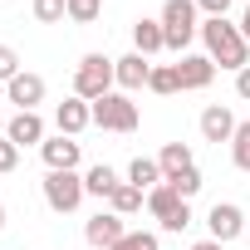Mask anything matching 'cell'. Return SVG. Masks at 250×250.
Here are the masks:
<instances>
[{
	"instance_id": "6da1fadb",
	"label": "cell",
	"mask_w": 250,
	"mask_h": 250,
	"mask_svg": "<svg viewBox=\"0 0 250 250\" xmlns=\"http://www.w3.org/2000/svg\"><path fill=\"white\" fill-rule=\"evenodd\" d=\"M201 44H206V54H211L216 69L240 74V69L250 64V40H245L240 25H230L226 15H221V20H201Z\"/></svg>"
},
{
	"instance_id": "7a4b0ae2",
	"label": "cell",
	"mask_w": 250,
	"mask_h": 250,
	"mask_svg": "<svg viewBox=\"0 0 250 250\" xmlns=\"http://www.w3.org/2000/svg\"><path fill=\"white\" fill-rule=\"evenodd\" d=\"M113 83H118V74H113V59L108 54H83L79 59V69H74V98L98 103L103 93H113Z\"/></svg>"
},
{
	"instance_id": "3957f363",
	"label": "cell",
	"mask_w": 250,
	"mask_h": 250,
	"mask_svg": "<svg viewBox=\"0 0 250 250\" xmlns=\"http://www.w3.org/2000/svg\"><path fill=\"white\" fill-rule=\"evenodd\" d=\"M157 20H162V35H167V49H172V54H187V44L201 35V25H196V0H167Z\"/></svg>"
},
{
	"instance_id": "277c9868",
	"label": "cell",
	"mask_w": 250,
	"mask_h": 250,
	"mask_svg": "<svg viewBox=\"0 0 250 250\" xmlns=\"http://www.w3.org/2000/svg\"><path fill=\"white\" fill-rule=\"evenodd\" d=\"M93 128H103V133H138V103L128 98V93H103L98 103H93Z\"/></svg>"
},
{
	"instance_id": "5b68a950",
	"label": "cell",
	"mask_w": 250,
	"mask_h": 250,
	"mask_svg": "<svg viewBox=\"0 0 250 250\" xmlns=\"http://www.w3.org/2000/svg\"><path fill=\"white\" fill-rule=\"evenodd\" d=\"M83 177L79 172H49L44 177V206L49 211H59V216H69V211H79L83 206Z\"/></svg>"
},
{
	"instance_id": "8992f818",
	"label": "cell",
	"mask_w": 250,
	"mask_h": 250,
	"mask_svg": "<svg viewBox=\"0 0 250 250\" xmlns=\"http://www.w3.org/2000/svg\"><path fill=\"white\" fill-rule=\"evenodd\" d=\"M147 211L162 221V230H177V235H182V230L191 226V201H182V196H177L167 182L147 191Z\"/></svg>"
},
{
	"instance_id": "52a82bcc",
	"label": "cell",
	"mask_w": 250,
	"mask_h": 250,
	"mask_svg": "<svg viewBox=\"0 0 250 250\" xmlns=\"http://www.w3.org/2000/svg\"><path fill=\"white\" fill-rule=\"evenodd\" d=\"M206 230H211V240H221V245H230L240 230H250V216L235 206V201H216L211 211H206Z\"/></svg>"
},
{
	"instance_id": "ba28073f",
	"label": "cell",
	"mask_w": 250,
	"mask_h": 250,
	"mask_svg": "<svg viewBox=\"0 0 250 250\" xmlns=\"http://www.w3.org/2000/svg\"><path fill=\"white\" fill-rule=\"evenodd\" d=\"M123 235H128V226H123L118 211H98V216H88V226H83V240H88L93 250H113Z\"/></svg>"
},
{
	"instance_id": "9c48e42d",
	"label": "cell",
	"mask_w": 250,
	"mask_h": 250,
	"mask_svg": "<svg viewBox=\"0 0 250 250\" xmlns=\"http://www.w3.org/2000/svg\"><path fill=\"white\" fill-rule=\"evenodd\" d=\"M5 98H10L20 113H35V108L44 103V79H40V74H30V69H20V74L5 83Z\"/></svg>"
},
{
	"instance_id": "30bf717a",
	"label": "cell",
	"mask_w": 250,
	"mask_h": 250,
	"mask_svg": "<svg viewBox=\"0 0 250 250\" xmlns=\"http://www.w3.org/2000/svg\"><path fill=\"white\" fill-rule=\"evenodd\" d=\"M40 157H44V167H49V172H79V157H83V147H79L74 138L54 133V138H44Z\"/></svg>"
},
{
	"instance_id": "8fae6325",
	"label": "cell",
	"mask_w": 250,
	"mask_h": 250,
	"mask_svg": "<svg viewBox=\"0 0 250 250\" xmlns=\"http://www.w3.org/2000/svg\"><path fill=\"white\" fill-rule=\"evenodd\" d=\"M177 79H182V88H187V93L211 88V79H216L211 54H182V59H177Z\"/></svg>"
},
{
	"instance_id": "7c38bea8",
	"label": "cell",
	"mask_w": 250,
	"mask_h": 250,
	"mask_svg": "<svg viewBox=\"0 0 250 250\" xmlns=\"http://www.w3.org/2000/svg\"><path fill=\"white\" fill-rule=\"evenodd\" d=\"M113 74H118V93H133V88H147V79H152V64L133 49V54H123V59H113Z\"/></svg>"
},
{
	"instance_id": "4fadbf2b",
	"label": "cell",
	"mask_w": 250,
	"mask_h": 250,
	"mask_svg": "<svg viewBox=\"0 0 250 250\" xmlns=\"http://www.w3.org/2000/svg\"><path fill=\"white\" fill-rule=\"evenodd\" d=\"M88 123H93V103H83V98H64V103L54 108V128H59L64 138H79Z\"/></svg>"
},
{
	"instance_id": "5bb4252c",
	"label": "cell",
	"mask_w": 250,
	"mask_h": 250,
	"mask_svg": "<svg viewBox=\"0 0 250 250\" xmlns=\"http://www.w3.org/2000/svg\"><path fill=\"white\" fill-rule=\"evenodd\" d=\"M235 128H240V123H235V113H230L226 103H211V108L201 113V138H206V143H230Z\"/></svg>"
},
{
	"instance_id": "9a60e30c",
	"label": "cell",
	"mask_w": 250,
	"mask_h": 250,
	"mask_svg": "<svg viewBox=\"0 0 250 250\" xmlns=\"http://www.w3.org/2000/svg\"><path fill=\"white\" fill-rule=\"evenodd\" d=\"M5 138H10L15 147H44V118H40V113H15V118L5 123Z\"/></svg>"
},
{
	"instance_id": "2e32d148",
	"label": "cell",
	"mask_w": 250,
	"mask_h": 250,
	"mask_svg": "<svg viewBox=\"0 0 250 250\" xmlns=\"http://www.w3.org/2000/svg\"><path fill=\"white\" fill-rule=\"evenodd\" d=\"M133 49H138L143 59L162 54V49H167V35H162V20H147V15H143V20L133 25Z\"/></svg>"
},
{
	"instance_id": "e0dca14e",
	"label": "cell",
	"mask_w": 250,
	"mask_h": 250,
	"mask_svg": "<svg viewBox=\"0 0 250 250\" xmlns=\"http://www.w3.org/2000/svg\"><path fill=\"white\" fill-rule=\"evenodd\" d=\"M118 182H123V177H118L108 162H98V167H88V172H83V191H88V196H98V201H108V196L118 191Z\"/></svg>"
},
{
	"instance_id": "ac0fdd59",
	"label": "cell",
	"mask_w": 250,
	"mask_h": 250,
	"mask_svg": "<svg viewBox=\"0 0 250 250\" xmlns=\"http://www.w3.org/2000/svg\"><path fill=\"white\" fill-rule=\"evenodd\" d=\"M143 206H147V191H138L133 182H118V191L108 196V211H118L123 221H128V216H138Z\"/></svg>"
},
{
	"instance_id": "d6986e66",
	"label": "cell",
	"mask_w": 250,
	"mask_h": 250,
	"mask_svg": "<svg viewBox=\"0 0 250 250\" xmlns=\"http://www.w3.org/2000/svg\"><path fill=\"white\" fill-rule=\"evenodd\" d=\"M157 167H162V182H167V177H182V172L196 167V162H191V147H187V143H167V147L157 152Z\"/></svg>"
},
{
	"instance_id": "ffe728a7",
	"label": "cell",
	"mask_w": 250,
	"mask_h": 250,
	"mask_svg": "<svg viewBox=\"0 0 250 250\" xmlns=\"http://www.w3.org/2000/svg\"><path fill=\"white\" fill-rule=\"evenodd\" d=\"M128 182H133L138 191L162 187V167H157V157H133V162H128Z\"/></svg>"
},
{
	"instance_id": "44dd1931",
	"label": "cell",
	"mask_w": 250,
	"mask_h": 250,
	"mask_svg": "<svg viewBox=\"0 0 250 250\" xmlns=\"http://www.w3.org/2000/svg\"><path fill=\"white\" fill-rule=\"evenodd\" d=\"M147 88H152V93H162V98H167V93H177V88H182V79H177V64H152V79H147Z\"/></svg>"
},
{
	"instance_id": "7402d4cb",
	"label": "cell",
	"mask_w": 250,
	"mask_h": 250,
	"mask_svg": "<svg viewBox=\"0 0 250 250\" xmlns=\"http://www.w3.org/2000/svg\"><path fill=\"white\" fill-rule=\"evenodd\" d=\"M230 162L240 167V172H250V118L235 128V138H230Z\"/></svg>"
},
{
	"instance_id": "603a6c76",
	"label": "cell",
	"mask_w": 250,
	"mask_h": 250,
	"mask_svg": "<svg viewBox=\"0 0 250 250\" xmlns=\"http://www.w3.org/2000/svg\"><path fill=\"white\" fill-rule=\"evenodd\" d=\"M35 20H40V25H59V20H69V0H35Z\"/></svg>"
},
{
	"instance_id": "cb8c5ba5",
	"label": "cell",
	"mask_w": 250,
	"mask_h": 250,
	"mask_svg": "<svg viewBox=\"0 0 250 250\" xmlns=\"http://www.w3.org/2000/svg\"><path fill=\"white\" fill-rule=\"evenodd\" d=\"M167 187H172V191H177L182 201H191V196L201 191V172H196V167H187L182 177H167Z\"/></svg>"
},
{
	"instance_id": "d4e9b609",
	"label": "cell",
	"mask_w": 250,
	"mask_h": 250,
	"mask_svg": "<svg viewBox=\"0 0 250 250\" xmlns=\"http://www.w3.org/2000/svg\"><path fill=\"white\" fill-rule=\"evenodd\" d=\"M103 15V0H69V20L74 25H93Z\"/></svg>"
},
{
	"instance_id": "484cf974",
	"label": "cell",
	"mask_w": 250,
	"mask_h": 250,
	"mask_svg": "<svg viewBox=\"0 0 250 250\" xmlns=\"http://www.w3.org/2000/svg\"><path fill=\"white\" fill-rule=\"evenodd\" d=\"M113 250H162V240L152 235V230H128V235H123Z\"/></svg>"
},
{
	"instance_id": "4316f807",
	"label": "cell",
	"mask_w": 250,
	"mask_h": 250,
	"mask_svg": "<svg viewBox=\"0 0 250 250\" xmlns=\"http://www.w3.org/2000/svg\"><path fill=\"white\" fill-rule=\"evenodd\" d=\"M15 74H20V54H15L10 44H0V83H10Z\"/></svg>"
},
{
	"instance_id": "83f0119b",
	"label": "cell",
	"mask_w": 250,
	"mask_h": 250,
	"mask_svg": "<svg viewBox=\"0 0 250 250\" xmlns=\"http://www.w3.org/2000/svg\"><path fill=\"white\" fill-rule=\"evenodd\" d=\"M15 167H20V147L10 138H0V172H15Z\"/></svg>"
},
{
	"instance_id": "f1b7e54d",
	"label": "cell",
	"mask_w": 250,
	"mask_h": 250,
	"mask_svg": "<svg viewBox=\"0 0 250 250\" xmlns=\"http://www.w3.org/2000/svg\"><path fill=\"white\" fill-rule=\"evenodd\" d=\"M196 10H201L206 20H221V15L230 10V0H196Z\"/></svg>"
},
{
	"instance_id": "f546056e",
	"label": "cell",
	"mask_w": 250,
	"mask_h": 250,
	"mask_svg": "<svg viewBox=\"0 0 250 250\" xmlns=\"http://www.w3.org/2000/svg\"><path fill=\"white\" fill-rule=\"evenodd\" d=\"M235 93H240V98H245V103H250V64H245V69H240V74H235Z\"/></svg>"
},
{
	"instance_id": "4dcf8cb0",
	"label": "cell",
	"mask_w": 250,
	"mask_h": 250,
	"mask_svg": "<svg viewBox=\"0 0 250 250\" xmlns=\"http://www.w3.org/2000/svg\"><path fill=\"white\" fill-rule=\"evenodd\" d=\"M191 250H226V245H221V240H211V235H206V240H196V245H191Z\"/></svg>"
},
{
	"instance_id": "1f68e13d",
	"label": "cell",
	"mask_w": 250,
	"mask_h": 250,
	"mask_svg": "<svg viewBox=\"0 0 250 250\" xmlns=\"http://www.w3.org/2000/svg\"><path fill=\"white\" fill-rule=\"evenodd\" d=\"M240 35H245V40H250V10H245V15H240Z\"/></svg>"
},
{
	"instance_id": "d6a6232c",
	"label": "cell",
	"mask_w": 250,
	"mask_h": 250,
	"mask_svg": "<svg viewBox=\"0 0 250 250\" xmlns=\"http://www.w3.org/2000/svg\"><path fill=\"white\" fill-rule=\"evenodd\" d=\"M0 230H5V206H0Z\"/></svg>"
},
{
	"instance_id": "836d02e7",
	"label": "cell",
	"mask_w": 250,
	"mask_h": 250,
	"mask_svg": "<svg viewBox=\"0 0 250 250\" xmlns=\"http://www.w3.org/2000/svg\"><path fill=\"white\" fill-rule=\"evenodd\" d=\"M0 88H5V83H0Z\"/></svg>"
}]
</instances>
